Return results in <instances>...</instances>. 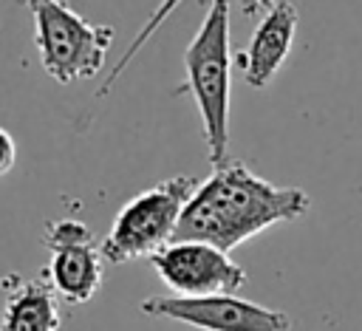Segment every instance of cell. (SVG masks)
<instances>
[{
  "mask_svg": "<svg viewBox=\"0 0 362 331\" xmlns=\"http://www.w3.org/2000/svg\"><path fill=\"white\" fill-rule=\"evenodd\" d=\"M308 207L311 195L305 190L277 187L243 161H223L192 190L173 240H201L229 255V249L269 226L303 218Z\"/></svg>",
  "mask_w": 362,
  "mask_h": 331,
  "instance_id": "1",
  "label": "cell"
},
{
  "mask_svg": "<svg viewBox=\"0 0 362 331\" xmlns=\"http://www.w3.org/2000/svg\"><path fill=\"white\" fill-rule=\"evenodd\" d=\"M178 6H181V0H161V3L156 6V11H153V14L144 20V25L136 31V37H133V42L127 45V51L122 54V59H119V62L110 68V74L105 76V82L96 88V93H93L96 99H105V96H107L113 88H116L119 76H122V74L130 68V62L136 59V54H139V51L147 45V40H150V37H153V34H156V31H158L164 23H167V17H170V14H173ZM238 6H240V11H243L246 17H252V14L263 11L266 6H272V0H238Z\"/></svg>",
  "mask_w": 362,
  "mask_h": 331,
  "instance_id": "10",
  "label": "cell"
},
{
  "mask_svg": "<svg viewBox=\"0 0 362 331\" xmlns=\"http://www.w3.org/2000/svg\"><path fill=\"white\" fill-rule=\"evenodd\" d=\"M232 0H209V8L184 51L187 91L195 99L206 156L212 167L229 161V105H232Z\"/></svg>",
  "mask_w": 362,
  "mask_h": 331,
  "instance_id": "2",
  "label": "cell"
},
{
  "mask_svg": "<svg viewBox=\"0 0 362 331\" xmlns=\"http://www.w3.org/2000/svg\"><path fill=\"white\" fill-rule=\"evenodd\" d=\"M141 314L175 320L201 331H291V317L280 308H269L235 294L178 297L156 294L141 300Z\"/></svg>",
  "mask_w": 362,
  "mask_h": 331,
  "instance_id": "5",
  "label": "cell"
},
{
  "mask_svg": "<svg viewBox=\"0 0 362 331\" xmlns=\"http://www.w3.org/2000/svg\"><path fill=\"white\" fill-rule=\"evenodd\" d=\"M34 20V45L45 74L71 85L93 79L113 45V28L85 20L65 0H25Z\"/></svg>",
  "mask_w": 362,
  "mask_h": 331,
  "instance_id": "3",
  "label": "cell"
},
{
  "mask_svg": "<svg viewBox=\"0 0 362 331\" xmlns=\"http://www.w3.org/2000/svg\"><path fill=\"white\" fill-rule=\"evenodd\" d=\"M294 34H297V8L288 0H272V6L263 8L257 28L252 31L246 51L238 57L243 65V79L252 88H266L274 79V74L283 68V62L291 54Z\"/></svg>",
  "mask_w": 362,
  "mask_h": 331,
  "instance_id": "8",
  "label": "cell"
},
{
  "mask_svg": "<svg viewBox=\"0 0 362 331\" xmlns=\"http://www.w3.org/2000/svg\"><path fill=\"white\" fill-rule=\"evenodd\" d=\"M42 246L51 252V263L42 277L65 303H88L105 277V260L90 226L79 218H57L42 229Z\"/></svg>",
  "mask_w": 362,
  "mask_h": 331,
  "instance_id": "6",
  "label": "cell"
},
{
  "mask_svg": "<svg viewBox=\"0 0 362 331\" xmlns=\"http://www.w3.org/2000/svg\"><path fill=\"white\" fill-rule=\"evenodd\" d=\"M6 303L0 317V331H59L62 314L54 289L40 277H3Z\"/></svg>",
  "mask_w": 362,
  "mask_h": 331,
  "instance_id": "9",
  "label": "cell"
},
{
  "mask_svg": "<svg viewBox=\"0 0 362 331\" xmlns=\"http://www.w3.org/2000/svg\"><path fill=\"white\" fill-rule=\"evenodd\" d=\"M156 274L178 297L232 294L246 286V269L201 240H170L150 257Z\"/></svg>",
  "mask_w": 362,
  "mask_h": 331,
  "instance_id": "7",
  "label": "cell"
},
{
  "mask_svg": "<svg viewBox=\"0 0 362 331\" xmlns=\"http://www.w3.org/2000/svg\"><path fill=\"white\" fill-rule=\"evenodd\" d=\"M195 187L198 178L192 175H170L150 190L136 192L127 204H122L110 232L99 243L102 260L130 263L139 257H153L158 249H164L173 240L181 209Z\"/></svg>",
  "mask_w": 362,
  "mask_h": 331,
  "instance_id": "4",
  "label": "cell"
},
{
  "mask_svg": "<svg viewBox=\"0 0 362 331\" xmlns=\"http://www.w3.org/2000/svg\"><path fill=\"white\" fill-rule=\"evenodd\" d=\"M14 161H17V141L6 127H0V178L11 173Z\"/></svg>",
  "mask_w": 362,
  "mask_h": 331,
  "instance_id": "11",
  "label": "cell"
}]
</instances>
